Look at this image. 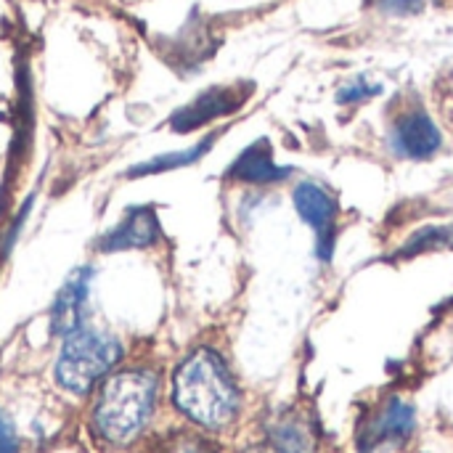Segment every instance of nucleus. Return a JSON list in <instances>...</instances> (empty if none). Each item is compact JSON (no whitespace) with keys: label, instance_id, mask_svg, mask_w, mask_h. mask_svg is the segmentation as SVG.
Instances as JSON below:
<instances>
[{"label":"nucleus","instance_id":"nucleus-1","mask_svg":"<svg viewBox=\"0 0 453 453\" xmlns=\"http://www.w3.org/2000/svg\"><path fill=\"white\" fill-rule=\"evenodd\" d=\"M173 403L196 427L223 430L236 419L242 393L223 356L199 348L183 358L173 377Z\"/></svg>","mask_w":453,"mask_h":453},{"label":"nucleus","instance_id":"nucleus-2","mask_svg":"<svg viewBox=\"0 0 453 453\" xmlns=\"http://www.w3.org/2000/svg\"><path fill=\"white\" fill-rule=\"evenodd\" d=\"M159 401V377L135 366L109 374L93 403L90 425L96 435L111 446L133 443L151 422Z\"/></svg>","mask_w":453,"mask_h":453},{"label":"nucleus","instance_id":"nucleus-3","mask_svg":"<svg viewBox=\"0 0 453 453\" xmlns=\"http://www.w3.org/2000/svg\"><path fill=\"white\" fill-rule=\"evenodd\" d=\"M122 361V345L101 332L80 329L64 337L56 356L53 377L69 395H88Z\"/></svg>","mask_w":453,"mask_h":453},{"label":"nucleus","instance_id":"nucleus-4","mask_svg":"<svg viewBox=\"0 0 453 453\" xmlns=\"http://www.w3.org/2000/svg\"><path fill=\"white\" fill-rule=\"evenodd\" d=\"M417 427V411L403 398H388L369 419L361 422L356 446L358 453H388L401 449Z\"/></svg>","mask_w":453,"mask_h":453},{"label":"nucleus","instance_id":"nucleus-5","mask_svg":"<svg viewBox=\"0 0 453 453\" xmlns=\"http://www.w3.org/2000/svg\"><path fill=\"white\" fill-rule=\"evenodd\" d=\"M295 199V210L303 218V223H308L316 231V250L321 260L332 257L334 250V231H337V199L334 194L316 183V180H303L297 183V188L292 191Z\"/></svg>","mask_w":453,"mask_h":453},{"label":"nucleus","instance_id":"nucleus-6","mask_svg":"<svg viewBox=\"0 0 453 453\" xmlns=\"http://www.w3.org/2000/svg\"><path fill=\"white\" fill-rule=\"evenodd\" d=\"M250 90L252 85H218V88H210L204 93H199L194 101H188L186 106H180L173 119H170V127L175 133H191V130H199L226 114H234L236 109L244 106V101L250 98Z\"/></svg>","mask_w":453,"mask_h":453},{"label":"nucleus","instance_id":"nucleus-7","mask_svg":"<svg viewBox=\"0 0 453 453\" xmlns=\"http://www.w3.org/2000/svg\"><path fill=\"white\" fill-rule=\"evenodd\" d=\"M443 135L425 109H406L390 127V151L401 159H430L441 151Z\"/></svg>","mask_w":453,"mask_h":453},{"label":"nucleus","instance_id":"nucleus-8","mask_svg":"<svg viewBox=\"0 0 453 453\" xmlns=\"http://www.w3.org/2000/svg\"><path fill=\"white\" fill-rule=\"evenodd\" d=\"M93 284V268L82 265L66 276L61 284L53 308H50V332L58 337H69L80 329H85V313H88V297Z\"/></svg>","mask_w":453,"mask_h":453},{"label":"nucleus","instance_id":"nucleus-9","mask_svg":"<svg viewBox=\"0 0 453 453\" xmlns=\"http://www.w3.org/2000/svg\"><path fill=\"white\" fill-rule=\"evenodd\" d=\"M159 236H162V226H159L154 207H146V204L130 207L125 218L98 239V250L109 255L127 252V250H146V247H154Z\"/></svg>","mask_w":453,"mask_h":453},{"label":"nucleus","instance_id":"nucleus-10","mask_svg":"<svg viewBox=\"0 0 453 453\" xmlns=\"http://www.w3.org/2000/svg\"><path fill=\"white\" fill-rule=\"evenodd\" d=\"M292 175V167H284L273 159V149L265 138L250 143L228 167V178L252 183V186H271L281 183Z\"/></svg>","mask_w":453,"mask_h":453},{"label":"nucleus","instance_id":"nucleus-11","mask_svg":"<svg viewBox=\"0 0 453 453\" xmlns=\"http://www.w3.org/2000/svg\"><path fill=\"white\" fill-rule=\"evenodd\" d=\"M215 143V135H207L204 141L194 143L191 149H183V151H170V154H159V157H151L135 167L127 170V178H143V175H159V173H170V170H178V167H188L194 162H199Z\"/></svg>","mask_w":453,"mask_h":453},{"label":"nucleus","instance_id":"nucleus-12","mask_svg":"<svg viewBox=\"0 0 453 453\" xmlns=\"http://www.w3.org/2000/svg\"><path fill=\"white\" fill-rule=\"evenodd\" d=\"M453 244V226H430L417 231L398 252V257H417L422 252H433V250H446Z\"/></svg>","mask_w":453,"mask_h":453},{"label":"nucleus","instance_id":"nucleus-13","mask_svg":"<svg viewBox=\"0 0 453 453\" xmlns=\"http://www.w3.org/2000/svg\"><path fill=\"white\" fill-rule=\"evenodd\" d=\"M382 93V85L380 82H369L364 74L361 77H356V80H350V82H345L342 88H340V93H337V101L342 104V106H356V104H364V101H369V98H374V96H380Z\"/></svg>","mask_w":453,"mask_h":453},{"label":"nucleus","instance_id":"nucleus-14","mask_svg":"<svg viewBox=\"0 0 453 453\" xmlns=\"http://www.w3.org/2000/svg\"><path fill=\"white\" fill-rule=\"evenodd\" d=\"M0 453H21L16 427H13V422L8 419L5 411H0Z\"/></svg>","mask_w":453,"mask_h":453},{"label":"nucleus","instance_id":"nucleus-15","mask_svg":"<svg viewBox=\"0 0 453 453\" xmlns=\"http://www.w3.org/2000/svg\"><path fill=\"white\" fill-rule=\"evenodd\" d=\"M382 11L388 13H414L419 11L427 0H377Z\"/></svg>","mask_w":453,"mask_h":453},{"label":"nucleus","instance_id":"nucleus-16","mask_svg":"<svg viewBox=\"0 0 453 453\" xmlns=\"http://www.w3.org/2000/svg\"><path fill=\"white\" fill-rule=\"evenodd\" d=\"M250 453H308V449H303V446H292V443H284V441L271 438V443H265V446H260V449H255V451H250Z\"/></svg>","mask_w":453,"mask_h":453},{"label":"nucleus","instance_id":"nucleus-17","mask_svg":"<svg viewBox=\"0 0 453 453\" xmlns=\"http://www.w3.org/2000/svg\"><path fill=\"white\" fill-rule=\"evenodd\" d=\"M173 453H212L204 443H199V441H186V443H180L178 449Z\"/></svg>","mask_w":453,"mask_h":453}]
</instances>
